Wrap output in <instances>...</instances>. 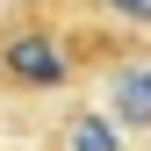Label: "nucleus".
I'll return each instance as SVG.
<instances>
[{
    "label": "nucleus",
    "instance_id": "obj_2",
    "mask_svg": "<svg viewBox=\"0 0 151 151\" xmlns=\"http://www.w3.org/2000/svg\"><path fill=\"white\" fill-rule=\"evenodd\" d=\"M115 108L129 122H151V72H122L115 79Z\"/></svg>",
    "mask_w": 151,
    "mask_h": 151
},
{
    "label": "nucleus",
    "instance_id": "obj_1",
    "mask_svg": "<svg viewBox=\"0 0 151 151\" xmlns=\"http://www.w3.org/2000/svg\"><path fill=\"white\" fill-rule=\"evenodd\" d=\"M0 72H7L14 86H65L72 58H65V43L50 29H14L7 43H0Z\"/></svg>",
    "mask_w": 151,
    "mask_h": 151
}]
</instances>
